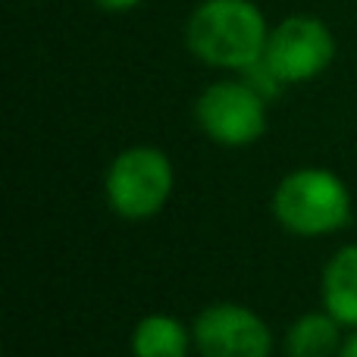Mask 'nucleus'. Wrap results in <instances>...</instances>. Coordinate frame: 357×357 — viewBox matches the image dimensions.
<instances>
[{
	"instance_id": "obj_1",
	"label": "nucleus",
	"mask_w": 357,
	"mask_h": 357,
	"mask_svg": "<svg viewBox=\"0 0 357 357\" xmlns=\"http://www.w3.org/2000/svg\"><path fill=\"white\" fill-rule=\"evenodd\" d=\"M270 25L254 0H201L185 22V44L201 63L245 73L264 60Z\"/></svg>"
},
{
	"instance_id": "obj_8",
	"label": "nucleus",
	"mask_w": 357,
	"mask_h": 357,
	"mask_svg": "<svg viewBox=\"0 0 357 357\" xmlns=\"http://www.w3.org/2000/svg\"><path fill=\"white\" fill-rule=\"evenodd\" d=\"M342 323L326 307L298 317L285 333V357H339Z\"/></svg>"
},
{
	"instance_id": "obj_11",
	"label": "nucleus",
	"mask_w": 357,
	"mask_h": 357,
	"mask_svg": "<svg viewBox=\"0 0 357 357\" xmlns=\"http://www.w3.org/2000/svg\"><path fill=\"white\" fill-rule=\"evenodd\" d=\"M339 357H357V329L351 335H348L345 342H342V351H339Z\"/></svg>"
},
{
	"instance_id": "obj_7",
	"label": "nucleus",
	"mask_w": 357,
	"mask_h": 357,
	"mask_svg": "<svg viewBox=\"0 0 357 357\" xmlns=\"http://www.w3.org/2000/svg\"><path fill=\"white\" fill-rule=\"evenodd\" d=\"M323 307L348 329H357V245H345L323 270Z\"/></svg>"
},
{
	"instance_id": "obj_10",
	"label": "nucleus",
	"mask_w": 357,
	"mask_h": 357,
	"mask_svg": "<svg viewBox=\"0 0 357 357\" xmlns=\"http://www.w3.org/2000/svg\"><path fill=\"white\" fill-rule=\"evenodd\" d=\"M138 3H142V0H94V6H100V10H107V13H129V10H135Z\"/></svg>"
},
{
	"instance_id": "obj_6",
	"label": "nucleus",
	"mask_w": 357,
	"mask_h": 357,
	"mask_svg": "<svg viewBox=\"0 0 357 357\" xmlns=\"http://www.w3.org/2000/svg\"><path fill=\"white\" fill-rule=\"evenodd\" d=\"M195 348L201 357H270L273 354V333L257 310L245 304L220 301L210 304L197 314L195 326Z\"/></svg>"
},
{
	"instance_id": "obj_9",
	"label": "nucleus",
	"mask_w": 357,
	"mask_h": 357,
	"mask_svg": "<svg viewBox=\"0 0 357 357\" xmlns=\"http://www.w3.org/2000/svg\"><path fill=\"white\" fill-rule=\"evenodd\" d=\"M195 335L169 314H148L132 329V354L135 357H188Z\"/></svg>"
},
{
	"instance_id": "obj_4",
	"label": "nucleus",
	"mask_w": 357,
	"mask_h": 357,
	"mask_svg": "<svg viewBox=\"0 0 357 357\" xmlns=\"http://www.w3.org/2000/svg\"><path fill=\"white\" fill-rule=\"evenodd\" d=\"M195 123L220 148H248L266 132V98L248 79H220L197 94Z\"/></svg>"
},
{
	"instance_id": "obj_2",
	"label": "nucleus",
	"mask_w": 357,
	"mask_h": 357,
	"mask_svg": "<svg viewBox=\"0 0 357 357\" xmlns=\"http://www.w3.org/2000/svg\"><path fill=\"white\" fill-rule=\"evenodd\" d=\"M354 201L348 185L320 167L295 169L273 191V216L279 226L301 238L333 235L351 222Z\"/></svg>"
},
{
	"instance_id": "obj_5",
	"label": "nucleus",
	"mask_w": 357,
	"mask_h": 357,
	"mask_svg": "<svg viewBox=\"0 0 357 357\" xmlns=\"http://www.w3.org/2000/svg\"><path fill=\"white\" fill-rule=\"evenodd\" d=\"M335 60V35L317 16H289L270 29L264 63L282 85H301L323 75Z\"/></svg>"
},
{
	"instance_id": "obj_3",
	"label": "nucleus",
	"mask_w": 357,
	"mask_h": 357,
	"mask_svg": "<svg viewBox=\"0 0 357 357\" xmlns=\"http://www.w3.org/2000/svg\"><path fill=\"white\" fill-rule=\"evenodd\" d=\"M173 160L160 148H126L113 157L104 176L107 204L116 216L129 222H144L167 207L173 195Z\"/></svg>"
}]
</instances>
